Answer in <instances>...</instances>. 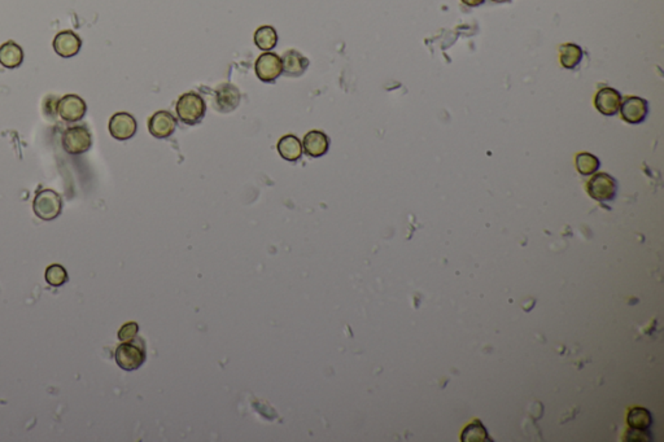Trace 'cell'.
Returning a JSON list of instances; mask_svg holds the SVG:
<instances>
[{"label": "cell", "instance_id": "2e32d148", "mask_svg": "<svg viewBox=\"0 0 664 442\" xmlns=\"http://www.w3.org/2000/svg\"><path fill=\"white\" fill-rule=\"evenodd\" d=\"M23 61V51L21 47L13 41H8L0 46V65L7 69L19 68Z\"/></svg>", "mask_w": 664, "mask_h": 442}, {"label": "cell", "instance_id": "9c48e42d", "mask_svg": "<svg viewBox=\"0 0 664 442\" xmlns=\"http://www.w3.org/2000/svg\"><path fill=\"white\" fill-rule=\"evenodd\" d=\"M588 192L597 201H610L616 194V183L607 174H597L588 183Z\"/></svg>", "mask_w": 664, "mask_h": 442}, {"label": "cell", "instance_id": "277c9868", "mask_svg": "<svg viewBox=\"0 0 664 442\" xmlns=\"http://www.w3.org/2000/svg\"><path fill=\"white\" fill-rule=\"evenodd\" d=\"M63 148L69 154H82L88 151L92 145V135L86 126L77 125L68 128L63 132Z\"/></svg>", "mask_w": 664, "mask_h": 442}, {"label": "cell", "instance_id": "d4e9b609", "mask_svg": "<svg viewBox=\"0 0 664 442\" xmlns=\"http://www.w3.org/2000/svg\"><path fill=\"white\" fill-rule=\"evenodd\" d=\"M493 1H496V3H505V1H509V0H493Z\"/></svg>", "mask_w": 664, "mask_h": 442}, {"label": "cell", "instance_id": "7402d4cb", "mask_svg": "<svg viewBox=\"0 0 664 442\" xmlns=\"http://www.w3.org/2000/svg\"><path fill=\"white\" fill-rule=\"evenodd\" d=\"M652 423L650 414L643 409H634L628 416V424L634 430H643Z\"/></svg>", "mask_w": 664, "mask_h": 442}, {"label": "cell", "instance_id": "5bb4252c", "mask_svg": "<svg viewBox=\"0 0 664 442\" xmlns=\"http://www.w3.org/2000/svg\"><path fill=\"white\" fill-rule=\"evenodd\" d=\"M329 148H330V139L322 131L313 130L304 137L302 150L313 159H318V157L324 156L329 152Z\"/></svg>", "mask_w": 664, "mask_h": 442}, {"label": "cell", "instance_id": "8992f818", "mask_svg": "<svg viewBox=\"0 0 664 442\" xmlns=\"http://www.w3.org/2000/svg\"><path fill=\"white\" fill-rule=\"evenodd\" d=\"M86 112V101L75 94L65 95L57 103V113L68 122H77L84 119Z\"/></svg>", "mask_w": 664, "mask_h": 442}, {"label": "cell", "instance_id": "d6986e66", "mask_svg": "<svg viewBox=\"0 0 664 442\" xmlns=\"http://www.w3.org/2000/svg\"><path fill=\"white\" fill-rule=\"evenodd\" d=\"M559 54H560V64L563 65L566 69L576 68L583 59V50L578 47V44L567 43L560 46Z\"/></svg>", "mask_w": 664, "mask_h": 442}, {"label": "cell", "instance_id": "44dd1931", "mask_svg": "<svg viewBox=\"0 0 664 442\" xmlns=\"http://www.w3.org/2000/svg\"><path fill=\"white\" fill-rule=\"evenodd\" d=\"M576 168L578 173L583 175H590L597 172V169L600 168V161L596 156L590 153H580L576 157Z\"/></svg>", "mask_w": 664, "mask_h": 442}, {"label": "cell", "instance_id": "5b68a950", "mask_svg": "<svg viewBox=\"0 0 664 442\" xmlns=\"http://www.w3.org/2000/svg\"><path fill=\"white\" fill-rule=\"evenodd\" d=\"M255 72L260 81L273 83L282 74V59L274 52H265L256 60Z\"/></svg>", "mask_w": 664, "mask_h": 442}, {"label": "cell", "instance_id": "3957f363", "mask_svg": "<svg viewBox=\"0 0 664 442\" xmlns=\"http://www.w3.org/2000/svg\"><path fill=\"white\" fill-rule=\"evenodd\" d=\"M115 359L118 366L125 371H135L146 362V349L141 341L134 340L117 346Z\"/></svg>", "mask_w": 664, "mask_h": 442}, {"label": "cell", "instance_id": "ac0fdd59", "mask_svg": "<svg viewBox=\"0 0 664 442\" xmlns=\"http://www.w3.org/2000/svg\"><path fill=\"white\" fill-rule=\"evenodd\" d=\"M255 44L262 51H270L278 43V34L273 26H261L253 35Z\"/></svg>", "mask_w": 664, "mask_h": 442}, {"label": "cell", "instance_id": "8fae6325", "mask_svg": "<svg viewBox=\"0 0 664 442\" xmlns=\"http://www.w3.org/2000/svg\"><path fill=\"white\" fill-rule=\"evenodd\" d=\"M52 46L56 54L68 59V57H73L81 51L82 41L78 37V34H75V32L64 30L55 37Z\"/></svg>", "mask_w": 664, "mask_h": 442}, {"label": "cell", "instance_id": "4fadbf2b", "mask_svg": "<svg viewBox=\"0 0 664 442\" xmlns=\"http://www.w3.org/2000/svg\"><path fill=\"white\" fill-rule=\"evenodd\" d=\"M240 103V92L235 86L225 83L215 91V108L222 113H228L237 108Z\"/></svg>", "mask_w": 664, "mask_h": 442}, {"label": "cell", "instance_id": "cb8c5ba5", "mask_svg": "<svg viewBox=\"0 0 664 442\" xmlns=\"http://www.w3.org/2000/svg\"><path fill=\"white\" fill-rule=\"evenodd\" d=\"M462 1L469 7H478L484 3V0H462Z\"/></svg>", "mask_w": 664, "mask_h": 442}, {"label": "cell", "instance_id": "603a6c76", "mask_svg": "<svg viewBox=\"0 0 664 442\" xmlns=\"http://www.w3.org/2000/svg\"><path fill=\"white\" fill-rule=\"evenodd\" d=\"M138 331H139V325L135 322H129V323L124 324L119 331H118V339L122 341V343H128V341H131L137 337L138 334Z\"/></svg>", "mask_w": 664, "mask_h": 442}, {"label": "cell", "instance_id": "ba28073f", "mask_svg": "<svg viewBox=\"0 0 664 442\" xmlns=\"http://www.w3.org/2000/svg\"><path fill=\"white\" fill-rule=\"evenodd\" d=\"M177 129V119L169 110L156 112L148 121L150 135L157 139L170 138Z\"/></svg>", "mask_w": 664, "mask_h": 442}, {"label": "cell", "instance_id": "30bf717a", "mask_svg": "<svg viewBox=\"0 0 664 442\" xmlns=\"http://www.w3.org/2000/svg\"><path fill=\"white\" fill-rule=\"evenodd\" d=\"M621 117L625 122L637 125L646 119L649 106L647 101L641 97H628L623 101V104H621Z\"/></svg>", "mask_w": 664, "mask_h": 442}, {"label": "cell", "instance_id": "7c38bea8", "mask_svg": "<svg viewBox=\"0 0 664 442\" xmlns=\"http://www.w3.org/2000/svg\"><path fill=\"white\" fill-rule=\"evenodd\" d=\"M621 95L611 87H605L598 91L594 99V106L603 116H615L621 109Z\"/></svg>", "mask_w": 664, "mask_h": 442}, {"label": "cell", "instance_id": "ffe728a7", "mask_svg": "<svg viewBox=\"0 0 664 442\" xmlns=\"http://www.w3.org/2000/svg\"><path fill=\"white\" fill-rule=\"evenodd\" d=\"M44 279L51 287L57 288V287L64 285L65 283L68 281V272H66L64 266H61L59 263H55V265L48 266L46 270Z\"/></svg>", "mask_w": 664, "mask_h": 442}, {"label": "cell", "instance_id": "6da1fadb", "mask_svg": "<svg viewBox=\"0 0 664 442\" xmlns=\"http://www.w3.org/2000/svg\"><path fill=\"white\" fill-rule=\"evenodd\" d=\"M175 109L181 122L184 125L193 126L203 121L206 112V104L203 97H200L199 94L187 92L178 99Z\"/></svg>", "mask_w": 664, "mask_h": 442}, {"label": "cell", "instance_id": "e0dca14e", "mask_svg": "<svg viewBox=\"0 0 664 442\" xmlns=\"http://www.w3.org/2000/svg\"><path fill=\"white\" fill-rule=\"evenodd\" d=\"M278 152L286 161H297L302 154V145L295 135H284L278 141Z\"/></svg>", "mask_w": 664, "mask_h": 442}, {"label": "cell", "instance_id": "52a82bcc", "mask_svg": "<svg viewBox=\"0 0 664 442\" xmlns=\"http://www.w3.org/2000/svg\"><path fill=\"white\" fill-rule=\"evenodd\" d=\"M108 129L110 135L117 141H128L137 132L138 125L135 119L126 112H119L109 119Z\"/></svg>", "mask_w": 664, "mask_h": 442}, {"label": "cell", "instance_id": "7a4b0ae2", "mask_svg": "<svg viewBox=\"0 0 664 442\" xmlns=\"http://www.w3.org/2000/svg\"><path fill=\"white\" fill-rule=\"evenodd\" d=\"M32 210L42 221H54L63 212V199L54 190H41L34 197Z\"/></svg>", "mask_w": 664, "mask_h": 442}, {"label": "cell", "instance_id": "9a60e30c", "mask_svg": "<svg viewBox=\"0 0 664 442\" xmlns=\"http://www.w3.org/2000/svg\"><path fill=\"white\" fill-rule=\"evenodd\" d=\"M308 66L309 60L296 50H289L282 56V72L287 77H301Z\"/></svg>", "mask_w": 664, "mask_h": 442}]
</instances>
